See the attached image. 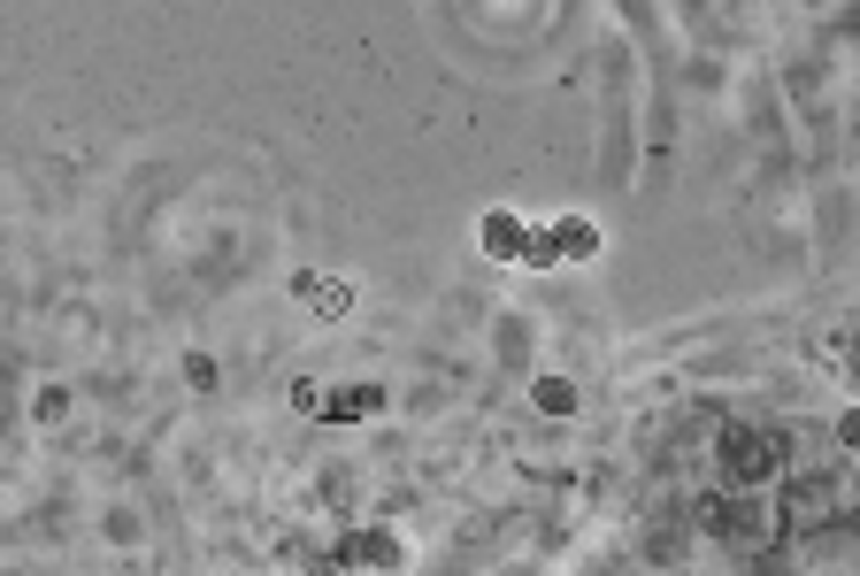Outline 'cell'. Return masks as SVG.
I'll return each instance as SVG.
<instances>
[{"label":"cell","instance_id":"cell-1","mask_svg":"<svg viewBox=\"0 0 860 576\" xmlns=\"http://www.w3.org/2000/svg\"><path fill=\"white\" fill-rule=\"evenodd\" d=\"M339 562H346V569H400L408 554H400V538H392V530H346V538H339Z\"/></svg>","mask_w":860,"mask_h":576},{"label":"cell","instance_id":"cell-2","mask_svg":"<svg viewBox=\"0 0 860 576\" xmlns=\"http://www.w3.org/2000/svg\"><path fill=\"white\" fill-rule=\"evenodd\" d=\"M477 239H484V254H492V261H522V247H530V231H522L516 208H492V216L477 224Z\"/></svg>","mask_w":860,"mask_h":576},{"label":"cell","instance_id":"cell-3","mask_svg":"<svg viewBox=\"0 0 860 576\" xmlns=\"http://www.w3.org/2000/svg\"><path fill=\"white\" fill-rule=\"evenodd\" d=\"M292 292H300V300H308V308H316L323 324H339L346 308H353V292H346L339 277H292Z\"/></svg>","mask_w":860,"mask_h":576},{"label":"cell","instance_id":"cell-4","mask_svg":"<svg viewBox=\"0 0 860 576\" xmlns=\"http://www.w3.org/2000/svg\"><path fill=\"white\" fill-rule=\"evenodd\" d=\"M553 247H561V261H592V254H600V224H592V216H561V224H553Z\"/></svg>","mask_w":860,"mask_h":576},{"label":"cell","instance_id":"cell-5","mask_svg":"<svg viewBox=\"0 0 860 576\" xmlns=\"http://www.w3.org/2000/svg\"><path fill=\"white\" fill-rule=\"evenodd\" d=\"M538 408L569 415V408H577V385H569V377H538Z\"/></svg>","mask_w":860,"mask_h":576},{"label":"cell","instance_id":"cell-6","mask_svg":"<svg viewBox=\"0 0 860 576\" xmlns=\"http://www.w3.org/2000/svg\"><path fill=\"white\" fill-rule=\"evenodd\" d=\"M838 438H846V446H860V408H846V415H838Z\"/></svg>","mask_w":860,"mask_h":576}]
</instances>
